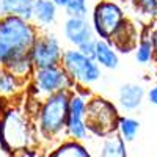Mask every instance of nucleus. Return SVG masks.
Returning <instances> with one entry per match:
<instances>
[{
  "label": "nucleus",
  "instance_id": "nucleus-1",
  "mask_svg": "<svg viewBox=\"0 0 157 157\" xmlns=\"http://www.w3.org/2000/svg\"><path fill=\"white\" fill-rule=\"evenodd\" d=\"M39 30L32 21L19 16H0V68L6 69L16 60L30 55Z\"/></svg>",
  "mask_w": 157,
  "mask_h": 157
},
{
  "label": "nucleus",
  "instance_id": "nucleus-2",
  "mask_svg": "<svg viewBox=\"0 0 157 157\" xmlns=\"http://www.w3.org/2000/svg\"><path fill=\"white\" fill-rule=\"evenodd\" d=\"M38 143L35 129L27 113L16 107H8L0 115V151L5 155L33 148Z\"/></svg>",
  "mask_w": 157,
  "mask_h": 157
},
{
  "label": "nucleus",
  "instance_id": "nucleus-3",
  "mask_svg": "<svg viewBox=\"0 0 157 157\" xmlns=\"http://www.w3.org/2000/svg\"><path fill=\"white\" fill-rule=\"evenodd\" d=\"M72 91H60L41 99L36 118L38 135L46 141H54L66 130L69 101Z\"/></svg>",
  "mask_w": 157,
  "mask_h": 157
},
{
  "label": "nucleus",
  "instance_id": "nucleus-4",
  "mask_svg": "<svg viewBox=\"0 0 157 157\" xmlns=\"http://www.w3.org/2000/svg\"><path fill=\"white\" fill-rule=\"evenodd\" d=\"M121 110L110 99L99 94H93L86 101L85 123L90 135L104 140L118 134Z\"/></svg>",
  "mask_w": 157,
  "mask_h": 157
},
{
  "label": "nucleus",
  "instance_id": "nucleus-5",
  "mask_svg": "<svg viewBox=\"0 0 157 157\" xmlns=\"http://www.w3.org/2000/svg\"><path fill=\"white\" fill-rule=\"evenodd\" d=\"M61 66L68 75L75 82L77 86H91L102 77V68L94 58L83 55L78 49L68 47L63 52Z\"/></svg>",
  "mask_w": 157,
  "mask_h": 157
},
{
  "label": "nucleus",
  "instance_id": "nucleus-6",
  "mask_svg": "<svg viewBox=\"0 0 157 157\" xmlns=\"http://www.w3.org/2000/svg\"><path fill=\"white\" fill-rule=\"evenodd\" d=\"M127 16L121 5L115 0H99L91 10V25L96 33V38L112 41L126 24Z\"/></svg>",
  "mask_w": 157,
  "mask_h": 157
},
{
  "label": "nucleus",
  "instance_id": "nucleus-7",
  "mask_svg": "<svg viewBox=\"0 0 157 157\" xmlns=\"http://www.w3.org/2000/svg\"><path fill=\"white\" fill-rule=\"evenodd\" d=\"M75 82L68 75L61 64L50 66L43 69H35L32 80L29 82L30 91H33V98H47L60 91H74Z\"/></svg>",
  "mask_w": 157,
  "mask_h": 157
},
{
  "label": "nucleus",
  "instance_id": "nucleus-8",
  "mask_svg": "<svg viewBox=\"0 0 157 157\" xmlns=\"http://www.w3.org/2000/svg\"><path fill=\"white\" fill-rule=\"evenodd\" d=\"M63 52L64 49L61 47L60 39L54 33L41 32L30 50V58L36 69L58 66V64H61Z\"/></svg>",
  "mask_w": 157,
  "mask_h": 157
},
{
  "label": "nucleus",
  "instance_id": "nucleus-9",
  "mask_svg": "<svg viewBox=\"0 0 157 157\" xmlns=\"http://www.w3.org/2000/svg\"><path fill=\"white\" fill-rule=\"evenodd\" d=\"M86 101L88 98L77 93V91H72L71 101H69V116L66 123V130H64V135L71 140L83 141L90 135L86 129V123H85Z\"/></svg>",
  "mask_w": 157,
  "mask_h": 157
},
{
  "label": "nucleus",
  "instance_id": "nucleus-10",
  "mask_svg": "<svg viewBox=\"0 0 157 157\" xmlns=\"http://www.w3.org/2000/svg\"><path fill=\"white\" fill-rule=\"evenodd\" d=\"M63 36L72 47L77 49L90 39H94L96 33L93 30L91 21L80 17H66L63 24Z\"/></svg>",
  "mask_w": 157,
  "mask_h": 157
},
{
  "label": "nucleus",
  "instance_id": "nucleus-11",
  "mask_svg": "<svg viewBox=\"0 0 157 157\" xmlns=\"http://www.w3.org/2000/svg\"><path fill=\"white\" fill-rule=\"evenodd\" d=\"M145 98H146L145 86L140 83H135V82H129V83L121 85L120 90H118L116 105L121 112L130 113V112H135L141 107Z\"/></svg>",
  "mask_w": 157,
  "mask_h": 157
},
{
  "label": "nucleus",
  "instance_id": "nucleus-12",
  "mask_svg": "<svg viewBox=\"0 0 157 157\" xmlns=\"http://www.w3.org/2000/svg\"><path fill=\"white\" fill-rule=\"evenodd\" d=\"M138 38H140V30L135 27L134 22H130L127 19L126 24L112 38L110 43L115 46L118 54H130V52H135Z\"/></svg>",
  "mask_w": 157,
  "mask_h": 157
},
{
  "label": "nucleus",
  "instance_id": "nucleus-13",
  "mask_svg": "<svg viewBox=\"0 0 157 157\" xmlns=\"http://www.w3.org/2000/svg\"><path fill=\"white\" fill-rule=\"evenodd\" d=\"M57 17H58V6L52 0H35L32 22L39 30L47 29L52 24H55Z\"/></svg>",
  "mask_w": 157,
  "mask_h": 157
},
{
  "label": "nucleus",
  "instance_id": "nucleus-14",
  "mask_svg": "<svg viewBox=\"0 0 157 157\" xmlns=\"http://www.w3.org/2000/svg\"><path fill=\"white\" fill-rule=\"evenodd\" d=\"M94 60L102 69H107V71H113L120 66V54L115 49V46L107 39L98 38Z\"/></svg>",
  "mask_w": 157,
  "mask_h": 157
},
{
  "label": "nucleus",
  "instance_id": "nucleus-15",
  "mask_svg": "<svg viewBox=\"0 0 157 157\" xmlns=\"http://www.w3.org/2000/svg\"><path fill=\"white\" fill-rule=\"evenodd\" d=\"M151 29L152 25L145 24L140 29V38L135 47V60L138 64L148 66V64L154 63V47H152V41H151Z\"/></svg>",
  "mask_w": 157,
  "mask_h": 157
},
{
  "label": "nucleus",
  "instance_id": "nucleus-16",
  "mask_svg": "<svg viewBox=\"0 0 157 157\" xmlns=\"http://www.w3.org/2000/svg\"><path fill=\"white\" fill-rule=\"evenodd\" d=\"M35 0H0V16H19L32 21Z\"/></svg>",
  "mask_w": 157,
  "mask_h": 157
},
{
  "label": "nucleus",
  "instance_id": "nucleus-17",
  "mask_svg": "<svg viewBox=\"0 0 157 157\" xmlns=\"http://www.w3.org/2000/svg\"><path fill=\"white\" fill-rule=\"evenodd\" d=\"M47 157H91L86 146L82 141L75 140H64L57 148H54Z\"/></svg>",
  "mask_w": 157,
  "mask_h": 157
},
{
  "label": "nucleus",
  "instance_id": "nucleus-18",
  "mask_svg": "<svg viewBox=\"0 0 157 157\" xmlns=\"http://www.w3.org/2000/svg\"><path fill=\"white\" fill-rule=\"evenodd\" d=\"M27 86V82L21 80L13 72L0 68V98H14Z\"/></svg>",
  "mask_w": 157,
  "mask_h": 157
},
{
  "label": "nucleus",
  "instance_id": "nucleus-19",
  "mask_svg": "<svg viewBox=\"0 0 157 157\" xmlns=\"http://www.w3.org/2000/svg\"><path fill=\"white\" fill-rule=\"evenodd\" d=\"M99 157H127L126 141L118 134L104 138L99 149Z\"/></svg>",
  "mask_w": 157,
  "mask_h": 157
},
{
  "label": "nucleus",
  "instance_id": "nucleus-20",
  "mask_svg": "<svg viewBox=\"0 0 157 157\" xmlns=\"http://www.w3.org/2000/svg\"><path fill=\"white\" fill-rule=\"evenodd\" d=\"M140 130V121L135 120L132 116H127V115H121L120 118V123H118V135H120L126 143L129 141H134L137 134Z\"/></svg>",
  "mask_w": 157,
  "mask_h": 157
},
{
  "label": "nucleus",
  "instance_id": "nucleus-21",
  "mask_svg": "<svg viewBox=\"0 0 157 157\" xmlns=\"http://www.w3.org/2000/svg\"><path fill=\"white\" fill-rule=\"evenodd\" d=\"M64 14L68 17H80V19H88L90 14V6L86 0H71L68 6L64 8Z\"/></svg>",
  "mask_w": 157,
  "mask_h": 157
},
{
  "label": "nucleus",
  "instance_id": "nucleus-22",
  "mask_svg": "<svg viewBox=\"0 0 157 157\" xmlns=\"http://www.w3.org/2000/svg\"><path fill=\"white\" fill-rule=\"evenodd\" d=\"M132 3L140 16L146 17L148 21L157 19V0H132Z\"/></svg>",
  "mask_w": 157,
  "mask_h": 157
},
{
  "label": "nucleus",
  "instance_id": "nucleus-23",
  "mask_svg": "<svg viewBox=\"0 0 157 157\" xmlns=\"http://www.w3.org/2000/svg\"><path fill=\"white\" fill-rule=\"evenodd\" d=\"M96 43H98V38H94V39H90V41L83 43L80 47H77V49L80 50L83 55L94 58V54H96Z\"/></svg>",
  "mask_w": 157,
  "mask_h": 157
},
{
  "label": "nucleus",
  "instance_id": "nucleus-24",
  "mask_svg": "<svg viewBox=\"0 0 157 157\" xmlns=\"http://www.w3.org/2000/svg\"><path fill=\"white\" fill-rule=\"evenodd\" d=\"M146 99L151 105H155L157 107V83H154L151 88L146 90Z\"/></svg>",
  "mask_w": 157,
  "mask_h": 157
},
{
  "label": "nucleus",
  "instance_id": "nucleus-25",
  "mask_svg": "<svg viewBox=\"0 0 157 157\" xmlns=\"http://www.w3.org/2000/svg\"><path fill=\"white\" fill-rule=\"evenodd\" d=\"M151 41H152V47H154V64H155V68H157V22L152 24Z\"/></svg>",
  "mask_w": 157,
  "mask_h": 157
},
{
  "label": "nucleus",
  "instance_id": "nucleus-26",
  "mask_svg": "<svg viewBox=\"0 0 157 157\" xmlns=\"http://www.w3.org/2000/svg\"><path fill=\"white\" fill-rule=\"evenodd\" d=\"M52 2H54L58 8H63V10H64V8L68 6V3L71 2V0H52Z\"/></svg>",
  "mask_w": 157,
  "mask_h": 157
},
{
  "label": "nucleus",
  "instance_id": "nucleus-27",
  "mask_svg": "<svg viewBox=\"0 0 157 157\" xmlns=\"http://www.w3.org/2000/svg\"><path fill=\"white\" fill-rule=\"evenodd\" d=\"M5 157H16V155H5Z\"/></svg>",
  "mask_w": 157,
  "mask_h": 157
},
{
  "label": "nucleus",
  "instance_id": "nucleus-28",
  "mask_svg": "<svg viewBox=\"0 0 157 157\" xmlns=\"http://www.w3.org/2000/svg\"><path fill=\"white\" fill-rule=\"evenodd\" d=\"M35 157H41V155H39V154H38V155H35Z\"/></svg>",
  "mask_w": 157,
  "mask_h": 157
}]
</instances>
